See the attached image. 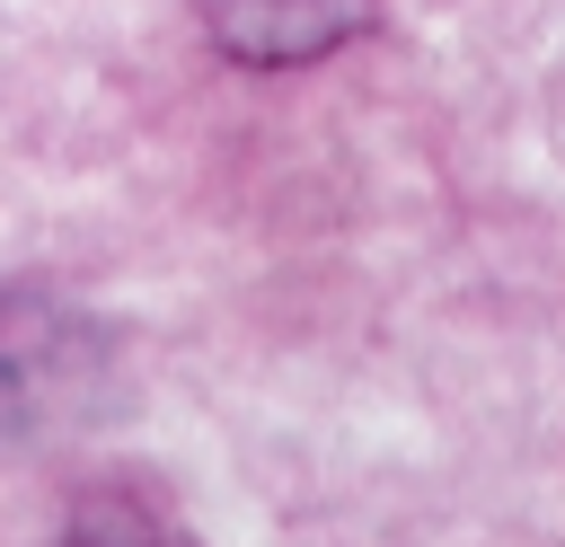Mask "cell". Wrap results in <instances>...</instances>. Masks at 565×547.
Returning a JSON list of instances; mask_svg holds the SVG:
<instances>
[{"instance_id":"1","label":"cell","mask_w":565,"mask_h":547,"mask_svg":"<svg viewBox=\"0 0 565 547\" xmlns=\"http://www.w3.org/2000/svg\"><path fill=\"white\" fill-rule=\"evenodd\" d=\"M203 9H212V26H221L230 53H247V62H300V53L335 44V35H353L371 0H203Z\"/></svg>"}]
</instances>
